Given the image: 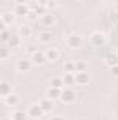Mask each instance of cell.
I'll list each match as a JSON object with an SVG mask.
<instances>
[{
  "label": "cell",
  "instance_id": "24",
  "mask_svg": "<svg viewBox=\"0 0 118 120\" xmlns=\"http://www.w3.org/2000/svg\"><path fill=\"white\" fill-rule=\"evenodd\" d=\"M52 34L50 32H42L40 35H39V41L42 42V43H46V42H50L52 41Z\"/></svg>",
  "mask_w": 118,
  "mask_h": 120
},
{
  "label": "cell",
  "instance_id": "31",
  "mask_svg": "<svg viewBox=\"0 0 118 120\" xmlns=\"http://www.w3.org/2000/svg\"><path fill=\"white\" fill-rule=\"evenodd\" d=\"M17 4H27V0H15Z\"/></svg>",
  "mask_w": 118,
  "mask_h": 120
},
{
  "label": "cell",
  "instance_id": "7",
  "mask_svg": "<svg viewBox=\"0 0 118 120\" xmlns=\"http://www.w3.org/2000/svg\"><path fill=\"white\" fill-rule=\"evenodd\" d=\"M14 18H15V14L11 13V11H6L1 14V24L3 25H11L14 22Z\"/></svg>",
  "mask_w": 118,
  "mask_h": 120
},
{
  "label": "cell",
  "instance_id": "2",
  "mask_svg": "<svg viewBox=\"0 0 118 120\" xmlns=\"http://www.w3.org/2000/svg\"><path fill=\"white\" fill-rule=\"evenodd\" d=\"M90 42H92L93 46L100 48V46H103L106 43V35L101 34V32H93L90 35Z\"/></svg>",
  "mask_w": 118,
  "mask_h": 120
},
{
  "label": "cell",
  "instance_id": "5",
  "mask_svg": "<svg viewBox=\"0 0 118 120\" xmlns=\"http://www.w3.org/2000/svg\"><path fill=\"white\" fill-rule=\"evenodd\" d=\"M60 99H61V102H64V103H71V102L75 101V94H74V91H71V90H64L61 92Z\"/></svg>",
  "mask_w": 118,
  "mask_h": 120
},
{
  "label": "cell",
  "instance_id": "10",
  "mask_svg": "<svg viewBox=\"0 0 118 120\" xmlns=\"http://www.w3.org/2000/svg\"><path fill=\"white\" fill-rule=\"evenodd\" d=\"M106 64L111 68L114 66H118V55L117 53H108L106 57Z\"/></svg>",
  "mask_w": 118,
  "mask_h": 120
},
{
  "label": "cell",
  "instance_id": "18",
  "mask_svg": "<svg viewBox=\"0 0 118 120\" xmlns=\"http://www.w3.org/2000/svg\"><path fill=\"white\" fill-rule=\"evenodd\" d=\"M88 63L83 60H78L75 61V73H81V71H86L88 70Z\"/></svg>",
  "mask_w": 118,
  "mask_h": 120
},
{
  "label": "cell",
  "instance_id": "8",
  "mask_svg": "<svg viewBox=\"0 0 118 120\" xmlns=\"http://www.w3.org/2000/svg\"><path fill=\"white\" fill-rule=\"evenodd\" d=\"M75 81L79 85H86L89 82V74L86 71H81V73H75Z\"/></svg>",
  "mask_w": 118,
  "mask_h": 120
},
{
  "label": "cell",
  "instance_id": "20",
  "mask_svg": "<svg viewBox=\"0 0 118 120\" xmlns=\"http://www.w3.org/2000/svg\"><path fill=\"white\" fill-rule=\"evenodd\" d=\"M4 101H6V103H7L8 106H14V105H17V102H18V96H17L15 94H10L7 98H4Z\"/></svg>",
  "mask_w": 118,
  "mask_h": 120
},
{
  "label": "cell",
  "instance_id": "28",
  "mask_svg": "<svg viewBox=\"0 0 118 120\" xmlns=\"http://www.w3.org/2000/svg\"><path fill=\"white\" fill-rule=\"evenodd\" d=\"M36 17H38V14H36L35 11H32V10H31L29 13H28V15H27V18H28L29 21H32V20H35Z\"/></svg>",
  "mask_w": 118,
  "mask_h": 120
},
{
  "label": "cell",
  "instance_id": "4",
  "mask_svg": "<svg viewBox=\"0 0 118 120\" xmlns=\"http://www.w3.org/2000/svg\"><path fill=\"white\" fill-rule=\"evenodd\" d=\"M29 11H31V8H29L28 4H15V8H14V14H15V15L27 17Z\"/></svg>",
  "mask_w": 118,
  "mask_h": 120
},
{
  "label": "cell",
  "instance_id": "9",
  "mask_svg": "<svg viewBox=\"0 0 118 120\" xmlns=\"http://www.w3.org/2000/svg\"><path fill=\"white\" fill-rule=\"evenodd\" d=\"M61 92H62V91L60 90V88H53V87H50V88L47 90V98H49V99H52V101L60 99Z\"/></svg>",
  "mask_w": 118,
  "mask_h": 120
},
{
  "label": "cell",
  "instance_id": "14",
  "mask_svg": "<svg viewBox=\"0 0 118 120\" xmlns=\"http://www.w3.org/2000/svg\"><path fill=\"white\" fill-rule=\"evenodd\" d=\"M62 81H64V85H67V87L74 85V84L76 82V81H75V74H74V73H65L64 77H62Z\"/></svg>",
  "mask_w": 118,
  "mask_h": 120
},
{
  "label": "cell",
  "instance_id": "16",
  "mask_svg": "<svg viewBox=\"0 0 118 120\" xmlns=\"http://www.w3.org/2000/svg\"><path fill=\"white\" fill-rule=\"evenodd\" d=\"M39 105H40V108L43 109V112L45 113H47V112H50L52 109H53V102H52V99H42L40 102H39Z\"/></svg>",
  "mask_w": 118,
  "mask_h": 120
},
{
  "label": "cell",
  "instance_id": "19",
  "mask_svg": "<svg viewBox=\"0 0 118 120\" xmlns=\"http://www.w3.org/2000/svg\"><path fill=\"white\" fill-rule=\"evenodd\" d=\"M31 34H32V30H31V27H28V25H22L18 30V35L21 38H28V36H31Z\"/></svg>",
  "mask_w": 118,
  "mask_h": 120
},
{
  "label": "cell",
  "instance_id": "17",
  "mask_svg": "<svg viewBox=\"0 0 118 120\" xmlns=\"http://www.w3.org/2000/svg\"><path fill=\"white\" fill-rule=\"evenodd\" d=\"M45 53H46V57H47L49 61H54V60L59 59V50H57V49H54V48L47 49Z\"/></svg>",
  "mask_w": 118,
  "mask_h": 120
},
{
  "label": "cell",
  "instance_id": "23",
  "mask_svg": "<svg viewBox=\"0 0 118 120\" xmlns=\"http://www.w3.org/2000/svg\"><path fill=\"white\" fill-rule=\"evenodd\" d=\"M11 32L8 30H3L1 31V34H0V39H1V42H4V43H7L8 41H10V38H11Z\"/></svg>",
  "mask_w": 118,
  "mask_h": 120
},
{
  "label": "cell",
  "instance_id": "21",
  "mask_svg": "<svg viewBox=\"0 0 118 120\" xmlns=\"http://www.w3.org/2000/svg\"><path fill=\"white\" fill-rule=\"evenodd\" d=\"M62 85H64V81H62V78H60V77H54V78L50 80V87H53V88H60V90H61Z\"/></svg>",
  "mask_w": 118,
  "mask_h": 120
},
{
  "label": "cell",
  "instance_id": "30",
  "mask_svg": "<svg viewBox=\"0 0 118 120\" xmlns=\"http://www.w3.org/2000/svg\"><path fill=\"white\" fill-rule=\"evenodd\" d=\"M50 120H65V119H64V117H61V116H53Z\"/></svg>",
  "mask_w": 118,
  "mask_h": 120
},
{
  "label": "cell",
  "instance_id": "13",
  "mask_svg": "<svg viewBox=\"0 0 118 120\" xmlns=\"http://www.w3.org/2000/svg\"><path fill=\"white\" fill-rule=\"evenodd\" d=\"M20 43H21V36H20V35H15V34H13V35H11V38H10V41L7 42V45H8L11 49L18 48V46H20Z\"/></svg>",
  "mask_w": 118,
  "mask_h": 120
},
{
  "label": "cell",
  "instance_id": "12",
  "mask_svg": "<svg viewBox=\"0 0 118 120\" xmlns=\"http://www.w3.org/2000/svg\"><path fill=\"white\" fill-rule=\"evenodd\" d=\"M42 24L45 27H53L56 24V18L52 14H45V15H42Z\"/></svg>",
  "mask_w": 118,
  "mask_h": 120
},
{
  "label": "cell",
  "instance_id": "26",
  "mask_svg": "<svg viewBox=\"0 0 118 120\" xmlns=\"http://www.w3.org/2000/svg\"><path fill=\"white\" fill-rule=\"evenodd\" d=\"M8 57V49L7 48H1V53H0V59L1 60H6Z\"/></svg>",
  "mask_w": 118,
  "mask_h": 120
},
{
  "label": "cell",
  "instance_id": "25",
  "mask_svg": "<svg viewBox=\"0 0 118 120\" xmlns=\"http://www.w3.org/2000/svg\"><path fill=\"white\" fill-rule=\"evenodd\" d=\"M64 71L65 73H75V63L74 61L64 63Z\"/></svg>",
  "mask_w": 118,
  "mask_h": 120
},
{
  "label": "cell",
  "instance_id": "32",
  "mask_svg": "<svg viewBox=\"0 0 118 120\" xmlns=\"http://www.w3.org/2000/svg\"><path fill=\"white\" fill-rule=\"evenodd\" d=\"M1 120H13V119H11V117H6V116H4V117H1Z\"/></svg>",
  "mask_w": 118,
  "mask_h": 120
},
{
  "label": "cell",
  "instance_id": "3",
  "mask_svg": "<svg viewBox=\"0 0 118 120\" xmlns=\"http://www.w3.org/2000/svg\"><path fill=\"white\" fill-rule=\"evenodd\" d=\"M46 60H47V57H46L45 52H35L32 55V63L36 64V66H43Z\"/></svg>",
  "mask_w": 118,
  "mask_h": 120
},
{
  "label": "cell",
  "instance_id": "27",
  "mask_svg": "<svg viewBox=\"0 0 118 120\" xmlns=\"http://www.w3.org/2000/svg\"><path fill=\"white\" fill-rule=\"evenodd\" d=\"M46 7L47 8H54L56 7V1L54 0H46Z\"/></svg>",
  "mask_w": 118,
  "mask_h": 120
},
{
  "label": "cell",
  "instance_id": "29",
  "mask_svg": "<svg viewBox=\"0 0 118 120\" xmlns=\"http://www.w3.org/2000/svg\"><path fill=\"white\" fill-rule=\"evenodd\" d=\"M111 74H113L114 77H118V66H114V67H111Z\"/></svg>",
  "mask_w": 118,
  "mask_h": 120
},
{
  "label": "cell",
  "instance_id": "15",
  "mask_svg": "<svg viewBox=\"0 0 118 120\" xmlns=\"http://www.w3.org/2000/svg\"><path fill=\"white\" fill-rule=\"evenodd\" d=\"M10 94H11V85H10L8 82L3 81V82L0 84V95H1L3 98H7Z\"/></svg>",
  "mask_w": 118,
  "mask_h": 120
},
{
  "label": "cell",
  "instance_id": "1",
  "mask_svg": "<svg viewBox=\"0 0 118 120\" xmlns=\"http://www.w3.org/2000/svg\"><path fill=\"white\" fill-rule=\"evenodd\" d=\"M65 43H67V46H68L69 49H78V48H81V45H82V38H81L78 34H71V35L67 36Z\"/></svg>",
  "mask_w": 118,
  "mask_h": 120
},
{
  "label": "cell",
  "instance_id": "6",
  "mask_svg": "<svg viewBox=\"0 0 118 120\" xmlns=\"http://www.w3.org/2000/svg\"><path fill=\"white\" fill-rule=\"evenodd\" d=\"M43 113H45V112H43V109L40 108V105H32L29 109H28V115L32 116L33 119H39Z\"/></svg>",
  "mask_w": 118,
  "mask_h": 120
},
{
  "label": "cell",
  "instance_id": "11",
  "mask_svg": "<svg viewBox=\"0 0 118 120\" xmlns=\"http://www.w3.org/2000/svg\"><path fill=\"white\" fill-rule=\"evenodd\" d=\"M31 66H32V63H31L29 60H18L17 61V68H18V71H29Z\"/></svg>",
  "mask_w": 118,
  "mask_h": 120
},
{
  "label": "cell",
  "instance_id": "22",
  "mask_svg": "<svg viewBox=\"0 0 118 120\" xmlns=\"http://www.w3.org/2000/svg\"><path fill=\"white\" fill-rule=\"evenodd\" d=\"M11 119L13 120H27V113L22 112V110H17V112L13 113Z\"/></svg>",
  "mask_w": 118,
  "mask_h": 120
}]
</instances>
